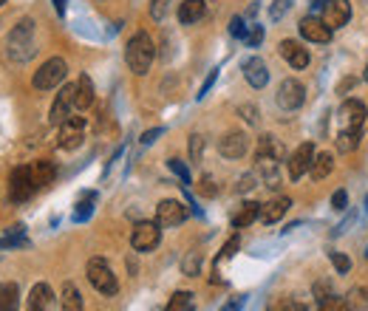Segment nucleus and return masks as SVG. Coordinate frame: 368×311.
Segmentation results:
<instances>
[{
    "instance_id": "obj_26",
    "label": "nucleus",
    "mask_w": 368,
    "mask_h": 311,
    "mask_svg": "<svg viewBox=\"0 0 368 311\" xmlns=\"http://www.w3.org/2000/svg\"><path fill=\"white\" fill-rule=\"evenodd\" d=\"M32 176H35V184H37V187H46V184H51V181H54L57 167H54V162L40 159V162H35V164H32Z\"/></svg>"
},
{
    "instance_id": "obj_10",
    "label": "nucleus",
    "mask_w": 368,
    "mask_h": 311,
    "mask_svg": "<svg viewBox=\"0 0 368 311\" xmlns=\"http://www.w3.org/2000/svg\"><path fill=\"white\" fill-rule=\"evenodd\" d=\"M365 105L360 100H346L337 111V122H340V131H360L365 122Z\"/></svg>"
},
{
    "instance_id": "obj_47",
    "label": "nucleus",
    "mask_w": 368,
    "mask_h": 311,
    "mask_svg": "<svg viewBox=\"0 0 368 311\" xmlns=\"http://www.w3.org/2000/svg\"><path fill=\"white\" fill-rule=\"evenodd\" d=\"M346 201H349L346 190H337V193L331 196V207H334V209H346Z\"/></svg>"
},
{
    "instance_id": "obj_24",
    "label": "nucleus",
    "mask_w": 368,
    "mask_h": 311,
    "mask_svg": "<svg viewBox=\"0 0 368 311\" xmlns=\"http://www.w3.org/2000/svg\"><path fill=\"white\" fill-rule=\"evenodd\" d=\"M20 308V289L17 283H0V311H17Z\"/></svg>"
},
{
    "instance_id": "obj_27",
    "label": "nucleus",
    "mask_w": 368,
    "mask_h": 311,
    "mask_svg": "<svg viewBox=\"0 0 368 311\" xmlns=\"http://www.w3.org/2000/svg\"><path fill=\"white\" fill-rule=\"evenodd\" d=\"M360 142H362V128L360 131H340V133H337V139H334V144H337V150H340V153L357 150Z\"/></svg>"
},
{
    "instance_id": "obj_44",
    "label": "nucleus",
    "mask_w": 368,
    "mask_h": 311,
    "mask_svg": "<svg viewBox=\"0 0 368 311\" xmlns=\"http://www.w3.org/2000/svg\"><path fill=\"white\" fill-rule=\"evenodd\" d=\"M201 150H204V139L196 133V136H190V159L193 162H201Z\"/></svg>"
},
{
    "instance_id": "obj_5",
    "label": "nucleus",
    "mask_w": 368,
    "mask_h": 311,
    "mask_svg": "<svg viewBox=\"0 0 368 311\" xmlns=\"http://www.w3.org/2000/svg\"><path fill=\"white\" fill-rule=\"evenodd\" d=\"M37 184H35V176H32V167H15L12 170V178H9V196L12 201H28L35 196Z\"/></svg>"
},
{
    "instance_id": "obj_15",
    "label": "nucleus",
    "mask_w": 368,
    "mask_h": 311,
    "mask_svg": "<svg viewBox=\"0 0 368 311\" xmlns=\"http://www.w3.org/2000/svg\"><path fill=\"white\" fill-rule=\"evenodd\" d=\"M278 162H281V159H275V156H261V153H255V176H258L266 187H278V184H281Z\"/></svg>"
},
{
    "instance_id": "obj_11",
    "label": "nucleus",
    "mask_w": 368,
    "mask_h": 311,
    "mask_svg": "<svg viewBox=\"0 0 368 311\" xmlns=\"http://www.w3.org/2000/svg\"><path fill=\"white\" fill-rule=\"evenodd\" d=\"M315 144L312 142H303L295 153H292V159H289V178L292 181H300L306 173L312 170V162H315Z\"/></svg>"
},
{
    "instance_id": "obj_52",
    "label": "nucleus",
    "mask_w": 368,
    "mask_h": 311,
    "mask_svg": "<svg viewBox=\"0 0 368 311\" xmlns=\"http://www.w3.org/2000/svg\"><path fill=\"white\" fill-rule=\"evenodd\" d=\"M329 3V0H309V6L315 9V12H323V6Z\"/></svg>"
},
{
    "instance_id": "obj_46",
    "label": "nucleus",
    "mask_w": 368,
    "mask_h": 311,
    "mask_svg": "<svg viewBox=\"0 0 368 311\" xmlns=\"http://www.w3.org/2000/svg\"><path fill=\"white\" fill-rule=\"evenodd\" d=\"M329 294H334L331 283H326V280H320V283H315V297H318V303H320L323 297H329Z\"/></svg>"
},
{
    "instance_id": "obj_36",
    "label": "nucleus",
    "mask_w": 368,
    "mask_h": 311,
    "mask_svg": "<svg viewBox=\"0 0 368 311\" xmlns=\"http://www.w3.org/2000/svg\"><path fill=\"white\" fill-rule=\"evenodd\" d=\"M266 311H300V305H297L295 300H289V297H275V300L266 305Z\"/></svg>"
},
{
    "instance_id": "obj_13",
    "label": "nucleus",
    "mask_w": 368,
    "mask_h": 311,
    "mask_svg": "<svg viewBox=\"0 0 368 311\" xmlns=\"http://www.w3.org/2000/svg\"><path fill=\"white\" fill-rule=\"evenodd\" d=\"M349 17H351V3L349 0H329V3L323 6V23L334 31V28H343L346 23H349Z\"/></svg>"
},
{
    "instance_id": "obj_16",
    "label": "nucleus",
    "mask_w": 368,
    "mask_h": 311,
    "mask_svg": "<svg viewBox=\"0 0 368 311\" xmlns=\"http://www.w3.org/2000/svg\"><path fill=\"white\" fill-rule=\"evenodd\" d=\"M297 28H300V37L309 40V43H329L331 40V28L318 17H303Z\"/></svg>"
},
{
    "instance_id": "obj_30",
    "label": "nucleus",
    "mask_w": 368,
    "mask_h": 311,
    "mask_svg": "<svg viewBox=\"0 0 368 311\" xmlns=\"http://www.w3.org/2000/svg\"><path fill=\"white\" fill-rule=\"evenodd\" d=\"M165 311H193V294L190 292H176L170 297V303L165 305Z\"/></svg>"
},
{
    "instance_id": "obj_3",
    "label": "nucleus",
    "mask_w": 368,
    "mask_h": 311,
    "mask_svg": "<svg viewBox=\"0 0 368 311\" xmlns=\"http://www.w3.org/2000/svg\"><path fill=\"white\" fill-rule=\"evenodd\" d=\"M88 283L94 286L100 294H105V297H113V294L119 292L116 274H113V269L108 266V261H102V258H91V261H88Z\"/></svg>"
},
{
    "instance_id": "obj_7",
    "label": "nucleus",
    "mask_w": 368,
    "mask_h": 311,
    "mask_svg": "<svg viewBox=\"0 0 368 311\" xmlns=\"http://www.w3.org/2000/svg\"><path fill=\"white\" fill-rule=\"evenodd\" d=\"M85 136V119L82 116H68L63 124H59V136H57V147L63 150H77L82 144Z\"/></svg>"
},
{
    "instance_id": "obj_57",
    "label": "nucleus",
    "mask_w": 368,
    "mask_h": 311,
    "mask_svg": "<svg viewBox=\"0 0 368 311\" xmlns=\"http://www.w3.org/2000/svg\"><path fill=\"white\" fill-rule=\"evenodd\" d=\"M0 6H3V0H0Z\"/></svg>"
},
{
    "instance_id": "obj_18",
    "label": "nucleus",
    "mask_w": 368,
    "mask_h": 311,
    "mask_svg": "<svg viewBox=\"0 0 368 311\" xmlns=\"http://www.w3.org/2000/svg\"><path fill=\"white\" fill-rule=\"evenodd\" d=\"M278 51H281V57L289 62L292 68H306L309 66V48H303L297 40H284L281 46H278Z\"/></svg>"
},
{
    "instance_id": "obj_4",
    "label": "nucleus",
    "mask_w": 368,
    "mask_h": 311,
    "mask_svg": "<svg viewBox=\"0 0 368 311\" xmlns=\"http://www.w3.org/2000/svg\"><path fill=\"white\" fill-rule=\"evenodd\" d=\"M66 74H68L66 59L63 57H51L35 71V88L37 91H51V88H57L59 82L66 79Z\"/></svg>"
},
{
    "instance_id": "obj_21",
    "label": "nucleus",
    "mask_w": 368,
    "mask_h": 311,
    "mask_svg": "<svg viewBox=\"0 0 368 311\" xmlns=\"http://www.w3.org/2000/svg\"><path fill=\"white\" fill-rule=\"evenodd\" d=\"M289 207H292V201H289L286 196L272 198L269 204H264V207H261V221H264V224H278L281 218L289 212Z\"/></svg>"
},
{
    "instance_id": "obj_55",
    "label": "nucleus",
    "mask_w": 368,
    "mask_h": 311,
    "mask_svg": "<svg viewBox=\"0 0 368 311\" xmlns=\"http://www.w3.org/2000/svg\"><path fill=\"white\" fill-rule=\"evenodd\" d=\"M362 77H365V82H368V66H365V74H362Z\"/></svg>"
},
{
    "instance_id": "obj_33",
    "label": "nucleus",
    "mask_w": 368,
    "mask_h": 311,
    "mask_svg": "<svg viewBox=\"0 0 368 311\" xmlns=\"http://www.w3.org/2000/svg\"><path fill=\"white\" fill-rule=\"evenodd\" d=\"M173 9V0H150V17L153 20H165Z\"/></svg>"
},
{
    "instance_id": "obj_20",
    "label": "nucleus",
    "mask_w": 368,
    "mask_h": 311,
    "mask_svg": "<svg viewBox=\"0 0 368 311\" xmlns=\"http://www.w3.org/2000/svg\"><path fill=\"white\" fill-rule=\"evenodd\" d=\"M207 15V0H184L178 3V23L181 26H193Z\"/></svg>"
},
{
    "instance_id": "obj_54",
    "label": "nucleus",
    "mask_w": 368,
    "mask_h": 311,
    "mask_svg": "<svg viewBox=\"0 0 368 311\" xmlns=\"http://www.w3.org/2000/svg\"><path fill=\"white\" fill-rule=\"evenodd\" d=\"M54 6H57L59 15H66V0H54Z\"/></svg>"
},
{
    "instance_id": "obj_23",
    "label": "nucleus",
    "mask_w": 368,
    "mask_h": 311,
    "mask_svg": "<svg viewBox=\"0 0 368 311\" xmlns=\"http://www.w3.org/2000/svg\"><path fill=\"white\" fill-rule=\"evenodd\" d=\"M258 218H261V204L247 201V204H241V209L232 215V227L235 229H243V227H250L252 221H258Z\"/></svg>"
},
{
    "instance_id": "obj_31",
    "label": "nucleus",
    "mask_w": 368,
    "mask_h": 311,
    "mask_svg": "<svg viewBox=\"0 0 368 311\" xmlns=\"http://www.w3.org/2000/svg\"><path fill=\"white\" fill-rule=\"evenodd\" d=\"M94 201L97 196L94 193H85L80 201H77V209H74V221H85V218L91 215V209H94Z\"/></svg>"
},
{
    "instance_id": "obj_32",
    "label": "nucleus",
    "mask_w": 368,
    "mask_h": 311,
    "mask_svg": "<svg viewBox=\"0 0 368 311\" xmlns=\"http://www.w3.org/2000/svg\"><path fill=\"white\" fill-rule=\"evenodd\" d=\"M346 303H349V308H354V311L368 308V289H362V286L351 289V292H349V297H346Z\"/></svg>"
},
{
    "instance_id": "obj_48",
    "label": "nucleus",
    "mask_w": 368,
    "mask_h": 311,
    "mask_svg": "<svg viewBox=\"0 0 368 311\" xmlns=\"http://www.w3.org/2000/svg\"><path fill=\"white\" fill-rule=\"evenodd\" d=\"M243 303H247V297H232V300H227V303L221 305V311H241Z\"/></svg>"
},
{
    "instance_id": "obj_22",
    "label": "nucleus",
    "mask_w": 368,
    "mask_h": 311,
    "mask_svg": "<svg viewBox=\"0 0 368 311\" xmlns=\"http://www.w3.org/2000/svg\"><path fill=\"white\" fill-rule=\"evenodd\" d=\"M94 105V82H91L88 74H82L77 79V93H74V108L77 111H88Z\"/></svg>"
},
{
    "instance_id": "obj_12",
    "label": "nucleus",
    "mask_w": 368,
    "mask_h": 311,
    "mask_svg": "<svg viewBox=\"0 0 368 311\" xmlns=\"http://www.w3.org/2000/svg\"><path fill=\"white\" fill-rule=\"evenodd\" d=\"M184 218H187V207H184L181 201L165 198L156 207V224L159 227H178V224H184Z\"/></svg>"
},
{
    "instance_id": "obj_17",
    "label": "nucleus",
    "mask_w": 368,
    "mask_h": 311,
    "mask_svg": "<svg viewBox=\"0 0 368 311\" xmlns=\"http://www.w3.org/2000/svg\"><path fill=\"white\" fill-rule=\"evenodd\" d=\"M28 311H57V297H54V289L48 283L32 286V294H28Z\"/></svg>"
},
{
    "instance_id": "obj_43",
    "label": "nucleus",
    "mask_w": 368,
    "mask_h": 311,
    "mask_svg": "<svg viewBox=\"0 0 368 311\" xmlns=\"http://www.w3.org/2000/svg\"><path fill=\"white\" fill-rule=\"evenodd\" d=\"M255 173H247V176H241L238 178V184H235V193H250L252 190V187H255Z\"/></svg>"
},
{
    "instance_id": "obj_14",
    "label": "nucleus",
    "mask_w": 368,
    "mask_h": 311,
    "mask_svg": "<svg viewBox=\"0 0 368 311\" xmlns=\"http://www.w3.org/2000/svg\"><path fill=\"white\" fill-rule=\"evenodd\" d=\"M250 150V136L241 133V131H230L221 142H219V153L224 159H241L243 153Z\"/></svg>"
},
{
    "instance_id": "obj_56",
    "label": "nucleus",
    "mask_w": 368,
    "mask_h": 311,
    "mask_svg": "<svg viewBox=\"0 0 368 311\" xmlns=\"http://www.w3.org/2000/svg\"><path fill=\"white\" fill-rule=\"evenodd\" d=\"M365 207H368V196H365Z\"/></svg>"
},
{
    "instance_id": "obj_38",
    "label": "nucleus",
    "mask_w": 368,
    "mask_h": 311,
    "mask_svg": "<svg viewBox=\"0 0 368 311\" xmlns=\"http://www.w3.org/2000/svg\"><path fill=\"white\" fill-rule=\"evenodd\" d=\"M167 167H170V170L181 178V184H184V187L190 184V170H187V164H184L181 159H170V162H167Z\"/></svg>"
},
{
    "instance_id": "obj_2",
    "label": "nucleus",
    "mask_w": 368,
    "mask_h": 311,
    "mask_svg": "<svg viewBox=\"0 0 368 311\" xmlns=\"http://www.w3.org/2000/svg\"><path fill=\"white\" fill-rule=\"evenodd\" d=\"M6 51L15 62H26L35 57V20L23 17L12 31H9V40H6Z\"/></svg>"
},
{
    "instance_id": "obj_28",
    "label": "nucleus",
    "mask_w": 368,
    "mask_h": 311,
    "mask_svg": "<svg viewBox=\"0 0 368 311\" xmlns=\"http://www.w3.org/2000/svg\"><path fill=\"white\" fill-rule=\"evenodd\" d=\"M258 153H261V156H275V159H284V144L275 139L272 133H264V136L258 139Z\"/></svg>"
},
{
    "instance_id": "obj_50",
    "label": "nucleus",
    "mask_w": 368,
    "mask_h": 311,
    "mask_svg": "<svg viewBox=\"0 0 368 311\" xmlns=\"http://www.w3.org/2000/svg\"><path fill=\"white\" fill-rule=\"evenodd\" d=\"M162 133H165L162 128H153V131H147V133H142V144H153V142H156V139H159Z\"/></svg>"
},
{
    "instance_id": "obj_25",
    "label": "nucleus",
    "mask_w": 368,
    "mask_h": 311,
    "mask_svg": "<svg viewBox=\"0 0 368 311\" xmlns=\"http://www.w3.org/2000/svg\"><path fill=\"white\" fill-rule=\"evenodd\" d=\"M59 311H85L82 305V294L74 283H66L63 286V300H59Z\"/></svg>"
},
{
    "instance_id": "obj_42",
    "label": "nucleus",
    "mask_w": 368,
    "mask_h": 311,
    "mask_svg": "<svg viewBox=\"0 0 368 311\" xmlns=\"http://www.w3.org/2000/svg\"><path fill=\"white\" fill-rule=\"evenodd\" d=\"M289 6H292V0H275L272 9H269V17H272V20H281V17L289 12Z\"/></svg>"
},
{
    "instance_id": "obj_53",
    "label": "nucleus",
    "mask_w": 368,
    "mask_h": 311,
    "mask_svg": "<svg viewBox=\"0 0 368 311\" xmlns=\"http://www.w3.org/2000/svg\"><path fill=\"white\" fill-rule=\"evenodd\" d=\"M351 85H357V79H354V77H349V79H343V85H340V93H346V91H349Z\"/></svg>"
},
{
    "instance_id": "obj_45",
    "label": "nucleus",
    "mask_w": 368,
    "mask_h": 311,
    "mask_svg": "<svg viewBox=\"0 0 368 311\" xmlns=\"http://www.w3.org/2000/svg\"><path fill=\"white\" fill-rule=\"evenodd\" d=\"M247 43H250V48H258L264 43V26H252V31L247 35Z\"/></svg>"
},
{
    "instance_id": "obj_51",
    "label": "nucleus",
    "mask_w": 368,
    "mask_h": 311,
    "mask_svg": "<svg viewBox=\"0 0 368 311\" xmlns=\"http://www.w3.org/2000/svg\"><path fill=\"white\" fill-rule=\"evenodd\" d=\"M241 113H243V119H247V122H255V119H258L252 105H243V108H241Z\"/></svg>"
},
{
    "instance_id": "obj_19",
    "label": "nucleus",
    "mask_w": 368,
    "mask_h": 311,
    "mask_svg": "<svg viewBox=\"0 0 368 311\" xmlns=\"http://www.w3.org/2000/svg\"><path fill=\"white\" fill-rule=\"evenodd\" d=\"M243 77H247V82L252 88H264L269 82V68H266V62L261 57H250L247 62H243Z\"/></svg>"
},
{
    "instance_id": "obj_41",
    "label": "nucleus",
    "mask_w": 368,
    "mask_h": 311,
    "mask_svg": "<svg viewBox=\"0 0 368 311\" xmlns=\"http://www.w3.org/2000/svg\"><path fill=\"white\" fill-rule=\"evenodd\" d=\"M329 258H331V263H334V269H337V272H340V274H349L351 261H349L343 252H329Z\"/></svg>"
},
{
    "instance_id": "obj_8",
    "label": "nucleus",
    "mask_w": 368,
    "mask_h": 311,
    "mask_svg": "<svg viewBox=\"0 0 368 311\" xmlns=\"http://www.w3.org/2000/svg\"><path fill=\"white\" fill-rule=\"evenodd\" d=\"M275 100H278V108L281 111H297L303 102H306V88L297 82V79H284L278 85V93H275Z\"/></svg>"
},
{
    "instance_id": "obj_37",
    "label": "nucleus",
    "mask_w": 368,
    "mask_h": 311,
    "mask_svg": "<svg viewBox=\"0 0 368 311\" xmlns=\"http://www.w3.org/2000/svg\"><path fill=\"white\" fill-rule=\"evenodd\" d=\"M199 269H201V255L199 252H190L187 258L181 261V272L184 274H199Z\"/></svg>"
},
{
    "instance_id": "obj_34",
    "label": "nucleus",
    "mask_w": 368,
    "mask_h": 311,
    "mask_svg": "<svg viewBox=\"0 0 368 311\" xmlns=\"http://www.w3.org/2000/svg\"><path fill=\"white\" fill-rule=\"evenodd\" d=\"M318 305H320V311H351V308H349V303H346L343 297H334V294L323 297Z\"/></svg>"
},
{
    "instance_id": "obj_9",
    "label": "nucleus",
    "mask_w": 368,
    "mask_h": 311,
    "mask_svg": "<svg viewBox=\"0 0 368 311\" xmlns=\"http://www.w3.org/2000/svg\"><path fill=\"white\" fill-rule=\"evenodd\" d=\"M74 93H77V82L59 88L57 100H54V105H51V113H48V122H51V124H57V128H59V124H63V122L71 116V108H74Z\"/></svg>"
},
{
    "instance_id": "obj_35",
    "label": "nucleus",
    "mask_w": 368,
    "mask_h": 311,
    "mask_svg": "<svg viewBox=\"0 0 368 311\" xmlns=\"http://www.w3.org/2000/svg\"><path fill=\"white\" fill-rule=\"evenodd\" d=\"M230 35H232V37H238V40H247L250 26H247V20H243L241 15H235V17L230 20Z\"/></svg>"
},
{
    "instance_id": "obj_29",
    "label": "nucleus",
    "mask_w": 368,
    "mask_h": 311,
    "mask_svg": "<svg viewBox=\"0 0 368 311\" xmlns=\"http://www.w3.org/2000/svg\"><path fill=\"white\" fill-rule=\"evenodd\" d=\"M331 167H334V159H331V153H320V156H315V162H312V178H318V181H323L329 173H331Z\"/></svg>"
},
{
    "instance_id": "obj_1",
    "label": "nucleus",
    "mask_w": 368,
    "mask_h": 311,
    "mask_svg": "<svg viewBox=\"0 0 368 311\" xmlns=\"http://www.w3.org/2000/svg\"><path fill=\"white\" fill-rule=\"evenodd\" d=\"M125 59H128V68L134 74H147L153 59H156V46H153L147 31H136V35L128 40V48H125Z\"/></svg>"
},
{
    "instance_id": "obj_6",
    "label": "nucleus",
    "mask_w": 368,
    "mask_h": 311,
    "mask_svg": "<svg viewBox=\"0 0 368 311\" xmlns=\"http://www.w3.org/2000/svg\"><path fill=\"white\" fill-rule=\"evenodd\" d=\"M159 241H162V229L153 221H142L131 232V246L136 249V252H153V249L159 246Z\"/></svg>"
},
{
    "instance_id": "obj_39",
    "label": "nucleus",
    "mask_w": 368,
    "mask_h": 311,
    "mask_svg": "<svg viewBox=\"0 0 368 311\" xmlns=\"http://www.w3.org/2000/svg\"><path fill=\"white\" fill-rule=\"evenodd\" d=\"M238 246H241V241H238V235H235V238H230V241L224 243V249H221V255L216 258V266H219V263H224V261H230V258H232V255L238 252Z\"/></svg>"
},
{
    "instance_id": "obj_40",
    "label": "nucleus",
    "mask_w": 368,
    "mask_h": 311,
    "mask_svg": "<svg viewBox=\"0 0 368 311\" xmlns=\"http://www.w3.org/2000/svg\"><path fill=\"white\" fill-rule=\"evenodd\" d=\"M199 193H201V196H207V198L219 196V184H216V178H212V176H204V178H201V184H199Z\"/></svg>"
},
{
    "instance_id": "obj_49",
    "label": "nucleus",
    "mask_w": 368,
    "mask_h": 311,
    "mask_svg": "<svg viewBox=\"0 0 368 311\" xmlns=\"http://www.w3.org/2000/svg\"><path fill=\"white\" fill-rule=\"evenodd\" d=\"M216 79H219V71H212V74H210V77L204 79V85H201V91L196 93V97H199V100H204V97H207V91L212 88V82H216Z\"/></svg>"
}]
</instances>
